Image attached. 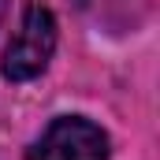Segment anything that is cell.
Listing matches in <instances>:
<instances>
[{"label": "cell", "instance_id": "1", "mask_svg": "<svg viewBox=\"0 0 160 160\" xmlns=\"http://www.w3.org/2000/svg\"><path fill=\"white\" fill-rule=\"evenodd\" d=\"M52 48H56V19L41 0H30L15 38L4 48V67H0L4 78H11V82L38 78L52 60Z\"/></svg>", "mask_w": 160, "mask_h": 160}, {"label": "cell", "instance_id": "2", "mask_svg": "<svg viewBox=\"0 0 160 160\" xmlns=\"http://www.w3.org/2000/svg\"><path fill=\"white\" fill-rule=\"evenodd\" d=\"M30 160H108V134L82 116H63L34 142Z\"/></svg>", "mask_w": 160, "mask_h": 160}, {"label": "cell", "instance_id": "3", "mask_svg": "<svg viewBox=\"0 0 160 160\" xmlns=\"http://www.w3.org/2000/svg\"><path fill=\"white\" fill-rule=\"evenodd\" d=\"M75 4H78V8H86V4H89V0H75Z\"/></svg>", "mask_w": 160, "mask_h": 160}]
</instances>
